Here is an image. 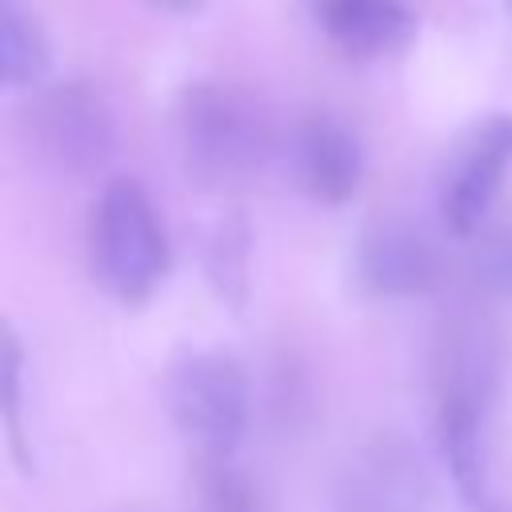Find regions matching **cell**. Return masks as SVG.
Returning <instances> with one entry per match:
<instances>
[{"instance_id": "cell-1", "label": "cell", "mask_w": 512, "mask_h": 512, "mask_svg": "<svg viewBox=\"0 0 512 512\" xmlns=\"http://www.w3.org/2000/svg\"><path fill=\"white\" fill-rule=\"evenodd\" d=\"M88 252L100 284L124 304L152 296V288L164 280L168 232L160 208L136 176H112L96 192L88 216Z\"/></svg>"}, {"instance_id": "cell-2", "label": "cell", "mask_w": 512, "mask_h": 512, "mask_svg": "<svg viewBox=\"0 0 512 512\" xmlns=\"http://www.w3.org/2000/svg\"><path fill=\"white\" fill-rule=\"evenodd\" d=\"M176 132L184 160L204 180L248 176L272 148V120L264 104L232 80H196L180 92Z\"/></svg>"}, {"instance_id": "cell-3", "label": "cell", "mask_w": 512, "mask_h": 512, "mask_svg": "<svg viewBox=\"0 0 512 512\" xmlns=\"http://www.w3.org/2000/svg\"><path fill=\"white\" fill-rule=\"evenodd\" d=\"M168 412L200 456H232L248 428V372L236 356L200 348L168 368Z\"/></svg>"}, {"instance_id": "cell-4", "label": "cell", "mask_w": 512, "mask_h": 512, "mask_svg": "<svg viewBox=\"0 0 512 512\" xmlns=\"http://www.w3.org/2000/svg\"><path fill=\"white\" fill-rule=\"evenodd\" d=\"M24 128L36 156L60 172H96L116 148V112L88 80L44 88L28 104Z\"/></svg>"}, {"instance_id": "cell-5", "label": "cell", "mask_w": 512, "mask_h": 512, "mask_svg": "<svg viewBox=\"0 0 512 512\" xmlns=\"http://www.w3.org/2000/svg\"><path fill=\"white\" fill-rule=\"evenodd\" d=\"M512 164V116L492 112L480 116L460 132V140L448 148L440 164V220L456 236H472L488 224L492 200L500 192V180Z\"/></svg>"}, {"instance_id": "cell-6", "label": "cell", "mask_w": 512, "mask_h": 512, "mask_svg": "<svg viewBox=\"0 0 512 512\" xmlns=\"http://www.w3.org/2000/svg\"><path fill=\"white\" fill-rule=\"evenodd\" d=\"M352 260L356 280L372 296H416L440 276V252L432 236L404 216L368 220V228L356 236Z\"/></svg>"}, {"instance_id": "cell-7", "label": "cell", "mask_w": 512, "mask_h": 512, "mask_svg": "<svg viewBox=\"0 0 512 512\" xmlns=\"http://www.w3.org/2000/svg\"><path fill=\"white\" fill-rule=\"evenodd\" d=\"M288 164L296 184L328 204H340L356 192L364 176V148L348 120L336 112H304L288 132Z\"/></svg>"}, {"instance_id": "cell-8", "label": "cell", "mask_w": 512, "mask_h": 512, "mask_svg": "<svg viewBox=\"0 0 512 512\" xmlns=\"http://www.w3.org/2000/svg\"><path fill=\"white\" fill-rule=\"evenodd\" d=\"M424 496V468L408 440L376 436L348 460L336 484V512H420Z\"/></svg>"}, {"instance_id": "cell-9", "label": "cell", "mask_w": 512, "mask_h": 512, "mask_svg": "<svg viewBox=\"0 0 512 512\" xmlns=\"http://www.w3.org/2000/svg\"><path fill=\"white\" fill-rule=\"evenodd\" d=\"M500 388V340L480 316H460L436 344V404L484 412Z\"/></svg>"}, {"instance_id": "cell-10", "label": "cell", "mask_w": 512, "mask_h": 512, "mask_svg": "<svg viewBox=\"0 0 512 512\" xmlns=\"http://www.w3.org/2000/svg\"><path fill=\"white\" fill-rule=\"evenodd\" d=\"M324 36L348 56H380L412 36V12L404 0H316Z\"/></svg>"}, {"instance_id": "cell-11", "label": "cell", "mask_w": 512, "mask_h": 512, "mask_svg": "<svg viewBox=\"0 0 512 512\" xmlns=\"http://www.w3.org/2000/svg\"><path fill=\"white\" fill-rule=\"evenodd\" d=\"M484 412L456 408V404H436V436L440 452L460 484V492L480 504L488 496V472H484Z\"/></svg>"}, {"instance_id": "cell-12", "label": "cell", "mask_w": 512, "mask_h": 512, "mask_svg": "<svg viewBox=\"0 0 512 512\" xmlns=\"http://www.w3.org/2000/svg\"><path fill=\"white\" fill-rule=\"evenodd\" d=\"M0 56L8 88L40 80L48 68V32L32 0H0Z\"/></svg>"}, {"instance_id": "cell-13", "label": "cell", "mask_w": 512, "mask_h": 512, "mask_svg": "<svg viewBox=\"0 0 512 512\" xmlns=\"http://www.w3.org/2000/svg\"><path fill=\"white\" fill-rule=\"evenodd\" d=\"M196 488L204 512H268L264 492L244 468H236L232 456H200Z\"/></svg>"}, {"instance_id": "cell-14", "label": "cell", "mask_w": 512, "mask_h": 512, "mask_svg": "<svg viewBox=\"0 0 512 512\" xmlns=\"http://www.w3.org/2000/svg\"><path fill=\"white\" fill-rule=\"evenodd\" d=\"M472 272L488 292L512 296V212L480 232V248L472 256Z\"/></svg>"}, {"instance_id": "cell-15", "label": "cell", "mask_w": 512, "mask_h": 512, "mask_svg": "<svg viewBox=\"0 0 512 512\" xmlns=\"http://www.w3.org/2000/svg\"><path fill=\"white\" fill-rule=\"evenodd\" d=\"M156 4H164V8H188L192 0H156Z\"/></svg>"}, {"instance_id": "cell-16", "label": "cell", "mask_w": 512, "mask_h": 512, "mask_svg": "<svg viewBox=\"0 0 512 512\" xmlns=\"http://www.w3.org/2000/svg\"><path fill=\"white\" fill-rule=\"evenodd\" d=\"M508 8H512V0H508Z\"/></svg>"}]
</instances>
